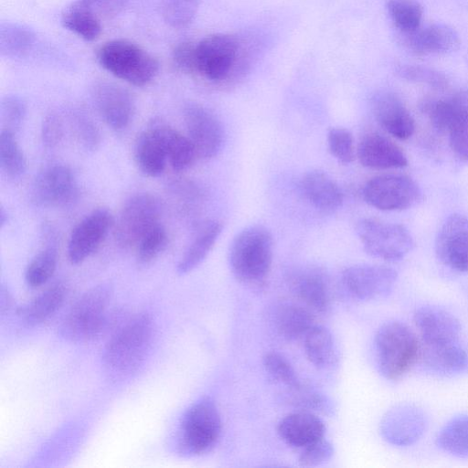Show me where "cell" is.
Segmentation results:
<instances>
[{
	"label": "cell",
	"instance_id": "cell-1",
	"mask_svg": "<svg viewBox=\"0 0 468 468\" xmlns=\"http://www.w3.org/2000/svg\"><path fill=\"white\" fill-rule=\"evenodd\" d=\"M272 236L261 225L249 226L233 239L229 250V264L240 282L260 286L268 277L273 252Z\"/></svg>",
	"mask_w": 468,
	"mask_h": 468
},
{
	"label": "cell",
	"instance_id": "cell-2",
	"mask_svg": "<svg viewBox=\"0 0 468 468\" xmlns=\"http://www.w3.org/2000/svg\"><path fill=\"white\" fill-rule=\"evenodd\" d=\"M374 346L380 374L388 380H398L420 358L421 345L407 324L391 320L378 329Z\"/></svg>",
	"mask_w": 468,
	"mask_h": 468
},
{
	"label": "cell",
	"instance_id": "cell-3",
	"mask_svg": "<svg viewBox=\"0 0 468 468\" xmlns=\"http://www.w3.org/2000/svg\"><path fill=\"white\" fill-rule=\"evenodd\" d=\"M236 36L211 34L196 44V73L221 82L242 70L250 60V46Z\"/></svg>",
	"mask_w": 468,
	"mask_h": 468
},
{
	"label": "cell",
	"instance_id": "cell-4",
	"mask_svg": "<svg viewBox=\"0 0 468 468\" xmlns=\"http://www.w3.org/2000/svg\"><path fill=\"white\" fill-rule=\"evenodd\" d=\"M153 332L150 314L132 318L107 343L102 356L105 366L120 375L136 370L146 357Z\"/></svg>",
	"mask_w": 468,
	"mask_h": 468
},
{
	"label": "cell",
	"instance_id": "cell-5",
	"mask_svg": "<svg viewBox=\"0 0 468 468\" xmlns=\"http://www.w3.org/2000/svg\"><path fill=\"white\" fill-rule=\"evenodd\" d=\"M97 60L112 75L136 87L148 85L159 71V63L152 54L123 38L101 45L97 51Z\"/></svg>",
	"mask_w": 468,
	"mask_h": 468
},
{
	"label": "cell",
	"instance_id": "cell-6",
	"mask_svg": "<svg viewBox=\"0 0 468 468\" xmlns=\"http://www.w3.org/2000/svg\"><path fill=\"white\" fill-rule=\"evenodd\" d=\"M221 431L222 422L216 403L204 397L183 415L178 430V451L186 456L203 455L217 445Z\"/></svg>",
	"mask_w": 468,
	"mask_h": 468
},
{
	"label": "cell",
	"instance_id": "cell-7",
	"mask_svg": "<svg viewBox=\"0 0 468 468\" xmlns=\"http://www.w3.org/2000/svg\"><path fill=\"white\" fill-rule=\"evenodd\" d=\"M111 297L109 285L90 289L70 308L59 327L60 335L72 342L94 339L103 330Z\"/></svg>",
	"mask_w": 468,
	"mask_h": 468
},
{
	"label": "cell",
	"instance_id": "cell-8",
	"mask_svg": "<svg viewBox=\"0 0 468 468\" xmlns=\"http://www.w3.org/2000/svg\"><path fill=\"white\" fill-rule=\"evenodd\" d=\"M356 231L365 251L384 261H399L414 246L410 233L399 224L363 218L357 222Z\"/></svg>",
	"mask_w": 468,
	"mask_h": 468
},
{
	"label": "cell",
	"instance_id": "cell-9",
	"mask_svg": "<svg viewBox=\"0 0 468 468\" xmlns=\"http://www.w3.org/2000/svg\"><path fill=\"white\" fill-rule=\"evenodd\" d=\"M161 211L159 199L150 193L130 197L114 221L118 244L126 249L136 247L146 232L160 223Z\"/></svg>",
	"mask_w": 468,
	"mask_h": 468
},
{
	"label": "cell",
	"instance_id": "cell-10",
	"mask_svg": "<svg viewBox=\"0 0 468 468\" xmlns=\"http://www.w3.org/2000/svg\"><path fill=\"white\" fill-rule=\"evenodd\" d=\"M421 196L417 183L403 175H381L368 180L363 197L371 207L383 211L404 210L416 204Z\"/></svg>",
	"mask_w": 468,
	"mask_h": 468
},
{
	"label": "cell",
	"instance_id": "cell-11",
	"mask_svg": "<svg viewBox=\"0 0 468 468\" xmlns=\"http://www.w3.org/2000/svg\"><path fill=\"white\" fill-rule=\"evenodd\" d=\"M183 115L187 137L197 158L208 160L218 155L224 142L223 126L218 117L198 103L187 104Z\"/></svg>",
	"mask_w": 468,
	"mask_h": 468
},
{
	"label": "cell",
	"instance_id": "cell-12",
	"mask_svg": "<svg viewBox=\"0 0 468 468\" xmlns=\"http://www.w3.org/2000/svg\"><path fill=\"white\" fill-rule=\"evenodd\" d=\"M341 279L352 297L372 301L385 297L392 291L398 273L384 265L356 264L346 267L342 271Z\"/></svg>",
	"mask_w": 468,
	"mask_h": 468
},
{
	"label": "cell",
	"instance_id": "cell-13",
	"mask_svg": "<svg viewBox=\"0 0 468 468\" xmlns=\"http://www.w3.org/2000/svg\"><path fill=\"white\" fill-rule=\"evenodd\" d=\"M288 286L294 298L313 313L324 314L332 306V291L327 274L321 268L308 265L297 268L288 276Z\"/></svg>",
	"mask_w": 468,
	"mask_h": 468
},
{
	"label": "cell",
	"instance_id": "cell-14",
	"mask_svg": "<svg viewBox=\"0 0 468 468\" xmlns=\"http://www.w3.org/2000/svg\"><path fill=\"white\" fill-rule=\"evenodd\" d=\"M114 226L106 208H97L85 216L73 229L68 242V257L72 264H80L92 255Z\"/></svg>",
	"mask_w": 468,
	"mask_h": 468
},
{
	"label": "cell",
	"instance_id": "cell-15",
	"mask_svg": "<svg viewBox=\"0 0 468 468\" xmlns=\"http://www.w3.org/2000/svg\"><path fill=\"white\" fill-rule=\"evenodd\" d=\"M428 420L420 407L402 403L386 412L380 422V433L388 443L405 447L419 441L426 431Z\"/></svg>",
	"mask_w": 468,
	"mask_h": 468
},
{
	"label": "cell",
	"instance_id": "cell-16",
	"mask_svg": "<svg viewBox=\"0 0 468 468\" xmlns=\"http://www.w3.org/2000/svg\"><path fill=\"white\" fill-rule=\"evenodd\" d=\"M438 260L448 268L468 271V218L454 213L440 228L435 239Z\"/></svg>",
	"mask_w": 468,
	"mask_h": 468
},
{
	"label": "cell",
	"instance_id": "cell-17",
	"mask_svg": "<svg viewBox=\"0 0 468 468\" xmlns=\"http://www.w3.org/2000/svg\"><path fill=\"white\" fill-rule=\"evenodd\" d=\"M92 99L100 116L112 130L123 131L133 122L134 100L122 86L112 81H99L92 89Z\"/></svg>",
	"mask_w": 468,
	"mask_h": 468
},
{
	"label": "cell",
	"instance_id": "cell-18",
	"mask_svg": "<svg viewBox=\"0 0 468 468\" xmlns=\"http://www.w3.org/2000/svg\"><path fill=\"white\" fill-rule=\"evenodd\" d=\"M398 36L403 48L416 57L450 54L461 45L457 31L445 24H431L409 32L399 31Z\"/></svg>",
	"mask_w": 468,
	"mask_h": 468
},
{
	"label": "cell",
	"instance_id": "cell-19",
	"mask_svg": "<svg viewBox=\"0 0 468 468\" xmlns=\"http://www.w3.org/2000/svg\"><path fill=\"white\" fill-rule=\"evenodd\" d=\"M32 186L33 202L42 207L63 206L70 202L77 192V184L71 169L60 164L43 169Z\"/></svg>",
	"mask_w": 468,
	"mask_h": 468
},
{
	"label": "cell",
	"instance_id": "cell-20",
	"mask_svg": "<svg viewBox=\"0 0 468 468\" xmlns=\"http://www.w3.org/2000/svg\"><path fill=\"white\" fill-rule=\"evenodd\" d=\"M422 344L436 345L457 342L461 333L459 320L447 310L434 305L418 308L413 315Z\"/></svg>",
	"mask_w": 468,
	"mask_h": 468
},
{
	"label": "cell",
	"instance_id": "cell-21",
	"mask_svg": "<svg viewBox=\"0 0 468 468\" xmlns=\"http://www.w3.org/2000/svg\"><path fill=\"white\" fill-rule=\"evenodd\" d=\"M371 106L378 124L392 136L407 140L414 133V119L396 94L378 92L371 100Z\"/></svg>",
	"mask_w": 468,
	"mask_h": 468
},
{
	"label": "cell",
	"instance_id": "cell-22",
	"mask_svg": "<svg viewBox=\"0 0 468 468\" xmlns=\"http://www.w3.org/2000/svg\"><path fill=\"white\" fill-rule=\"evenodd\" d=\"M356 155L363 166L371 169L401 168L408 165L401 148L378 133H367L361 139Z\"/></svg>",
	"mask_w": 468,
	"mask_h": 468
},
{
	"label": "cell",
	"instance_id": "cell-23",
	"mask_svg": "<svg viewBox=\"0 0 468 468\" xmlns=\"http://www.w3.org/2000/svg\"><path fill=\"white\" fill-rule=\"evenodd\" d=\"M277 432L289 446L303 449L324 438L323 420L311 411L299 410L283 417Z\"/></svg>",
	"mask_w": 468,
	"mask_h": 468
},
{
	"label": "cell",
	"instance_id": "cell-24",
	"mask_svg": "<svg viewBox=\"0 0 468 468\" xmlns=\"http://www.w3.org/2000/svg\"><path fill=\"white\" fill-rule=\"evenodd\" d=\"M419 359L426 369L443 376L460 374L468 369V354L457 342L422 344Z\"/></svg>",
	"mask_w": 468,
	"mask_h": 468
},
{
	"label": "cell",
	"instance_id": "cell-25",
	"mask_svg": "<svg viewBox=\"0 0 468 468\" xmlns=\"http://www.w3.org/2000/svg\"><path fill=\"white\" fill-rule=\"evenodd\" d=\"M271 321L278 335L289 341L303 339L315 324L314 313L309 308L291 301L274 306Z\"/></svg>",
	"mask_w": 468,
	"mask_h": 468
},
{
	"label": "cell",
	"instance_id": "cell-26",
	"mask_svg": "<svg viewBox=\"0 0 468 468\" xmlns=\"http://www.w3.org/2000/svg\"><path fill=\"white\" fill-rule=\"evenodd\" d=\"M301 190L305 198L317 209L333 212L344 201V195L338 185L325 173L313 170L301 180Z\"/></svg>",
	"mask_w": 468,
	"mask_h": 468
},
{
	"label": "cell",
	"instance_id": "cell-27",
	"mask_svg": "<svg viewBox=\"0 0 468 468\" xmlns=\"http://www.w3.org/2000/svg\"><path fill=\"white\" fill-rule=\"evenodd\" d=\"M134 159L139 169L147 176L157 177L164 173L168 159L163 140L154 122L137 137Z\"/></svg>",
	"mask_w": 468,
	"mask_h": 468
},
{
	"label": "cell",
	"instance_id": "cell-28",
	"mask_svg": "<svg viewBox=\"0 0 468 468\" xmlns=\"http://www.w3.org/2000/svg\"><path fill=\"white\" fill-rule=\"evenodd\" d=\"M221 232V222L216 219L205 221L179 260L176 271L184 275L200 265L213 249Z\"/></svg>",
	"mask_w": 468,
	"mask_h": 468
},
{
	"label": "cell",
	"instance_id": "cell-29",
	"mask_svg": "<svg viewBox=\"0 0 468 468\" xmlns=\"http://www.w3.org/2000/svg\"><path fill=\"white\" fill-rule=\"evenodd\" d=\"M307 359L317 368L327 369L336 366L339 351L331 332L316 324L303 337Z\"/></svg>",
	"mask_w": 468,
	"mask_h": 468
},
{
	"label": "cell",
	"instance_id": "cell-30",
	"mask_svg": "<svg viewBox=\"0 0 468 468\" xmlns=\"http://www.w3.org/2000/svg\"><path fill=\"white\" fill-rule=\"evenodd\" d=\"M60 22L67 30L85 41L96 40L102 30L100 16L80 0L63 8Z\"/></svg>",
	"mask_w": 468,
	"mask_h": 468
},
{
	"label": "cell",
	"instance_id": "cell-31",
	"mask_svg": "<svg viewBox=\"0 0 468 468\" xmlns=\"http://www.w3.org/2000/svg\"><path fill=\"white\" fill-rule=\"evenodd\" d=\"M163 140L168 164L174 171L188 169L197 158L195 147L189 138L170 125L160 121L154 122Z\"/></svg>",
	"mask_w": 468,
	"mask_h": 468
},
{
	"label": "cell",
	"instance_id": "cell-32",
	"mask_svg": "<svg viewBox=\"0 0 468 468\" xmlns=\"http://www.w3.org/2000/svg\"><path fill=\"white\" fill-rule=\"evenodd\" d=\"M68 293L65 283L58 282L19 311L28 325H37L50 318L63 304Z\"/></svg>",
	"mask_w": 468,
	"mask_h": 468
},
{
	"label": "cell",
	"instance_id": "cell-33",
	"mask_svg": "<svg viewBox=\"0 0 468 468\" xmlns=\"http://www.w3.org/2000/svg\"><path fill=\"white\" fill-rule=\"evenodd\" d=\"M37 39L29 27L10 21L0 23V55L5 58H21L33 48Z\"/></svg>",
	"mask_w": 468,
	"mask_h": 468
},
{
	"label": "cell",
	"instance_id": "cell-34",
	"mask_svg": "<svg viewBox=\"0 0 468 468\" xmlns=\"http://www.w3.org/2000/svg\"><path fill=\"white\" fill-rule=\"evenodd\" d=\"M436 443L449 454L468 458V414L450 420L438 433Z\"/></svg>",
	"mask_w": 468,
	"mask_h": 468
},
{
	"label": "cell",
	"instance_id": "cell-35",
	"mask_svg": "<svg viewBox=\"0 0 468 468\" xmlns=\"http://www.w3.org/2000/svg\"><path fill=\"white\" fill-rule=\"evenodd\" d=\"M0 167L4 175L11 179L21 177L27 169V160L15 133L3 129L0 133Z\"/></svg>",
	"mask_w": 468,
	"mask_h": 468
},
{
	"label": "cell",
	"instance_id": "cell-36",
	"mask_svg": "<svg viewBox=\"0 0 468 468\" xmlns=\"http://www.w3.org/2000/svg\"><path fill=\"white\" fill-rule=\"evenodd\" d=\"M387 10L399 32L413 31L420 27L423 9L417 0H388Z\"/></svg>",
	"mask_w": 468,
	"mask_h": 468
},
{
	"label": "cell",
	"instance_id": "cell-37",
	"mask_svg": "<svg viewBox=\"0 0 468 468\" xmlns=\"http://www.w3.org/2000/svg\"><path fill=\"white\" fill-rule=\"evenodd\" d=\"M461 108L448 133L451 149L457 158L468 162V90H459Z\"/></svg>",
	"mask_w": 468,
	"mask_h": 468
},
{
	"label": "cell",
	"instance_id": "cell-38",
	"mask_svg": "<svg viewBox=\"0 0 468 468\" xmlns=\"http://www.w3.org/2000/svg\"><path fill=\"white\" fill-rule=\"evenodd\" d=\"M201 0H162L161 16L175 29L187 27L195 19Z\"/></svg>",
	"mask_w": 468,
	"mask_h": 468
},
{
	"label": "cell",
	"instance_id": "cell-39",
	"mask_svg": "<svg viewBox=\"0 0 468 468\" xmlns=\"http://www.w3.org/2000/svg\"><path fill=\"white\" fill-rule=\"evenodd\" d=\"M58 261L57 250L53 246L41 250L27 267L25 278L32 288L45 284L54 274Z\"/></svg>",
	"mask_w": 468,
	"mask_h": 468
},
{
	"label": "cell",
	"instance_id": "cell-40",
	"mask_svg": "<svg viewBox=\"0 0 468 468\" xmlns=\"http://www.w3.org/2000/svg\"><path fill=\"white\" fill-rule=\"evenodd\" d=\"M396 71L408 81L424 84L436 90H444L449 86V80L443 72L427 66L403 63L397 66Z\"/></svg>",
	"mask_w": 468,
	"mask_h": 468
},
{
	"label": "cell",
	"instance_id": "cell-41",
	"mask_svg": "<svg viewBox=\"0 0 468 468\" xmlns=\"http://www.w3.org/2000/svg\"><path fill=\"white\" fill-rule=\"evenodd\" d=\"M289 401L300 410L319 411L329 414L333 411L330 400L314 388L302 382L289 388Z\"/></svg>",
	"mask_w": 468,
	"mask_h": 468
},
{
	"label": "cell",
	"instance_id": "cell-42",
	"mask_svg": "<svg viewBox=\"0 0 468 468\" xmlns=\"http://www.w3.org/2000/svg\"><path fill=\"white\" fill-rule=\"evenodd\" d=\"M265 371L270 378L288 388L301 383L290 361L282 354L271 351L264 355L262 359Z\"/></svg>",
	"mask_w": 468,
	"mask_h": 468
},
{
	"label": "cell",
	"instance_id": "cell-43",
	"mask_svg": "<svg viewBox=\"0 0 468 468\" xmlns=\"http://www.w3.org/2000/svg\"><path fill=\"white\" fill-rule=\"evenodd\" d=\"M166 245L167 233L159 223L148 230L136 246L139 262L143 264L151 262L159 256Z\"/></svg>",
	"mask_w": 468,
	"mask_h": 468
},
{
	"label": "cell",
	"instance_id": "cell-44",
	"mask_svg": "<svg viewBox=\"0 0 468 468\" xmlns=\"http://www.w3.org/2000/svg\"><path fill=\"white\" fill-rule=\"evenodd\" d=\"M327 144L331 154L342 164H350L355 159L352 133L342 127H333L327 133Z\"/></svg>",
	"mask_w": 468,
	"mask_h": 468
},
{
	"label": "cell",
	"instance_id": "cell-45",
	"mask_svg": "<svg viewBox=\"0 0 468 468\" xmlns=\"http://www.w3.org/2000/svg\"><path fill=\"white\" fill-rule=\"evenodd\" d=\"M27 105L16 95H6L0 103V119L3 130L15 132L25 120Z\"/></svg>",
	"mask_w": 468,
	"mask_h": 468
},
{
	"label": "cell",
	"instance_id": "cell-46",
	"mask_svg": "<svg viewBox=\"0 0 468 468\" xmlns=\"http://www.w3.org/2000/svg\"><path fill=\"white\" fill-rule=\"evenodd\" d=\"M73 130L78 141L86 149H95L101 141V134L93 120L82 111H75L71 115Z\"/></svg>",
	"mask_w": 468,
	"mask_h": 468
},
{
	"label": "cell",
	"instance_id": "cell-47",
	"mask_svg": "<svg viewBox=\"0 0 468 468\" xmlns=\"http://www.w3.org/2000/svg\"><path fill=\"white\" fill-rule=\"evenodd\" d=\"M301 450L298 462L303 467L321 465L334 455L333 444L324 438Z\"/></svg>",
	"mask_w": 468,
	"mask_h": 468
},
{
	"label": "cell",
	"instance_id": "cell-48",
	"mask_svg": "<svg viewBox=\"0 0 468 468\" xmlns=\"http://www.w3.org/2000/svg\"><path fill=\"white\" fill-rule=\"evenodd\" d=\"M196 44L191 41H181L172 50V60L183 72L196 73Z\"/></svg>",
	"mask_w": 468,
	"mask_h": 468
},
{
	"label": "cell",
	"instance_id": "cell-49",
	"mask_svg": "<svg viewBox=\"0 0 468 468\" xmlns=\"http://www.w3.org/2000/svg\"><path fill=\"white\" fill-rule=\"evenodd\" d=\"M64 133L60 116L50 112L45 116L41 125V138L47 148L56 147L62 140Z\"/></svg>",
	"mask_w": 468,
	"mask_h": 468
},
{
	"label": "cell",
	"instance_id": "cell-50",
	"mask_svg": "<svg viewBox=\"0 0 468 468\" xmlns=\"http://www.w3.org/2000/svg\"><path fill=\"white\" fill-rule=\"evenodd\" d=\"M90 6L100 17H114L121 14L129 0H80Z\"/></svg>",
	"mask_w": 468,
	"mask_h": 468
},
{
	"label": "cell",
	"instance_id": "cell-51",
	"mask_svg": "<svg viewBox=\"0 0 468 468\" xmlns=\"http://www.w3.org/2000/svg\"><path fill=\"white\" fill-rule=\"evenodd\" d=\"M1 312L4 313V311L10 307L11 304V297L9 292L6 289H5L4 286L1 288Z\"/></svg>",
	"mask_w": 468,
	"mask_h": 468
},
{
	"label": "cell",
	"instance_id": "cell-52",
	"mask_svg": "<svg viewBox=\"0 0 468 468\" xmlns=\"http://www.w3.org/2000/svg\"><path fill=\"white\" fill-rule=\"evenodd\" d=\"M7 213L5 211L4 207H1L0 211V225L3 228L4 225L7 222Z\"/></svg>",
	"mask_w": 468,
	"mask_h": 468
},
{
	"label": "cell",
	"instance_id": "cell-53",
	"mask_svg": "<svg viewBox=\"0 0 468 468\" xmlns=\"http://www.w3.org/2000/svg\"><path fill=\"white\" fill-rule=\"evenodd\" d=\"M465 59H466V62H467V65H468V55H467V57H466V58H465Z\"/></svg>",
	"mask_w": 468,
	"mask_h": 468
}]
</instances>
